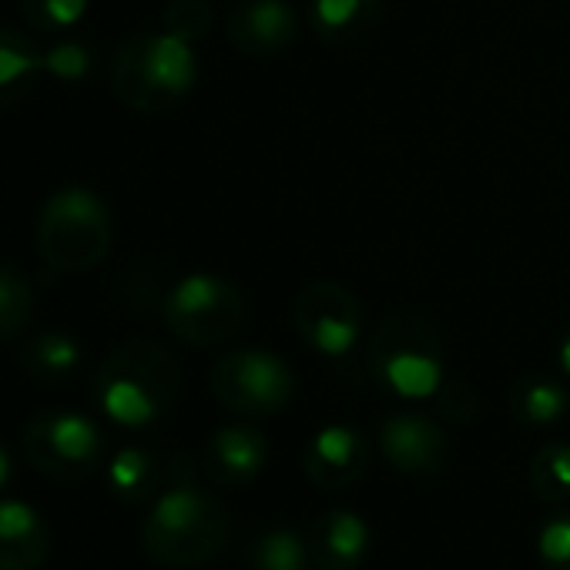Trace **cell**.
Returning a JSON list of instances; mask_svg holds the SVG:
<instances>
[{
  "label": "cell",
  "mask_w": 570,
  "mask_h": 570,
  "mask_svg": "<svg viewBox=\"0 0 570 570\" xmlns=\"http://www.w3.org/2000/svg\"><path fill=\"white\" fill-rule=\"evenodd\" d=\"M95 403L118 426H151L181 393V366L155 340H128L95 373Z\"/></svg>",
  "instance_id": "cell-1"
},
{
  "label": "cell",
  "mask_w": 570,
  "mask_h": 570,
  "mask_svg": "<svg viewBox=\"0 0 570 570\" xmlns=\"http://www.w3.org/2000/svg\"><path fill=\"white\" fill-rule=\"evenodd\" d=\"M232 537L225 503L191 483H168L141 523V547L148 560L168 570H195L215 560Z\"/></svg>",
  "instance_id": "cell-2"
},
{
  "label": "cell",
  "mask_w": 570,
  "mask_h": 570,
  "mask_svg": "<svg viewBox=\"0 0 570 570\" xmlns=\"http://www.w3.org/2000/svg\"><path fill=\"white\" fill-rule=\"evenodd\" d=\"M198 65L188 41L171 35H138L115 51L111 88L118 101L141 115H161L175 108L195 85Z\"/></svg>",
  "instance_id": "cell-3"
},
{
  "label": "cell",
  "mask_w": 570,
  "mask_h": 570,
  "mask_svg": "<svg viewBox=\"0 0 570 570\" xmlns=\"http://www.w3.org/2000/svg\"><path fill=\"white\" fill-rule=\"evenodd\" d=\"M115 242V222L105 198L85 185H65L48 195L38 215V252L55 272L95 268Z\"/></svg>",
  "instance_id": "cell-4"
},
{
  "label": "cell",
  "mask_w": 570,
  "mask_h": 570,
  "mask_svg": "<svg viewBox=\"0 0 570 570\" xmlns=\"http://www.w3.org/2000/svg\"><path fill=\"white\" fill-rule=\"evenodd\" d=\"M373 380L403 400L436 396L443 386V340L420 313L386 316L370 340Z\"/></svg>",
  "instance_id": "cell-5"
},
{
  "label": "cell",
  "mask_w": 570,
  "mask_h": 570,
  "mask_svg": "<svg viewBox=\"0 0 570 570\" xmlns=\"http://www.w3.org/2000/svg\"><path fill=\"white\" fill-rule=\"evenodd\" d=\"M161 320L168 333L188 346H218L242 330L245 299L232 282L195 272L171 285L161 303Z\"/></svg>",
  "instance_id": "cell-6"
},
{
  "label": "cell",
  "mask_w": 570,
  "mask_h": 570,
  "mask_svg": "<svg viewBox=\"0 0 570 570\" xmlns=\"http://www.w3.org/2000/svg\"><path fill=\"white\" fill-rule=\"evenodd\" d=\"M215 400L245 420L278 416L296 396V376L289 363L265 350H232L212 370Z\"/></svg>",
  "instance_id": "cell-7"
},
{
  "label": "cell",
  "mask_w": 570,
  "mask_h": 570,
  "mask_svg": "<svg viewBox=\"0 0 570 570\" xmlns=\"http://www.w3.org/2000/svg\"><path fill=\"white\" fill-rule=\"evenodd\" d=\"M24 456L51 480H88L105 456V436L85 413L45 410L24 426Z\"/></svg>",
  "instance_id": "cell-8"
},
{
  "label": "cell",
  "mask_w": 570,
  "mask_h": 570,
  "mask_svg": "<svg viewBox=\"0 0 570 570\" xmlns=\"http://www.w3.org/2000/svg\"><path fill=\"white\" fill-rule=\"evenodd\" d=\"M293 320L303 343L323 356H346L363 330V313L353 293L343 289L340 282H326V278L306 285L299 293L293 306Z\"/></svg>",
  "instance_id": "cell-9"
},
{
  "label": "cell",
  "mask_w": 570,
  "mask_h": 570,
  "mask_svg": "<svg viewBox=\"0 0 570 570\" xmlns=\"http://www.w3.org/2000/svg\"><path fill=\"white\" fill-rule=\"evenodd\" d=\"M450 440L443 426L423 413L403 410L380 423V453L403 476H436L443 470Z\"/></svg>",
  "instance_id": "cell-10"
},
{
  "label": "cell",
  "mask_w": 570,
  "mask_h": 570,
  "mask_svg": "<svg viewBox=\"0 0 570 570\" xmlns=\"http://www.w3.org/2000/svg\"><path fill=\"white\" fill-rule=\"evenodd\" d=\"M373 463V446L356 426H323L303 453V470L313 487L340 493L366 476Z\"/></svg>",
  "instance_id": "cell-11"
},
{
  "label": "cell",
  "mask_w": 570,
  "mask_h": 570,
  "mask_svg": "<svg viewBox=\"0 0 570 570\" xmlns=\"http://www.w3.org/2000/svg\"><path fill=\"white\" fill-rule=\"evenodd\" d=\"M225 35L245 58H272L299 35V18L289 0H242L228 14Z\"/></svg>",
  "instance_id": "cell-12"
},
{
  "label": "cell",
  "mask_w": 570,
  "mask_h": 570,
  "mask_svg": "<svg viewBox=\"0 0 570 570\" xmlns=\"http://www.w3.org/2000/svg\"><path fill=\"white\" fill-rule=\"evenodd\" d=\"M268 436L252 423H232L215 430L202 446V473L215 487H245L268 463Z\"/></svg>",
  "instance_id": "cell-13"
},
{
  "label": "cell",
  "mask_w": 570,
  "mask_h": 570,
  "mask_svg": "<svg viewBox=\"0 0 570 570\" xmlns=\"http://www.w3.org/2000/svg\"><path fill=\"white\" fill-rule=\"evenodd\" d=\"M306 540H309L316 570H360L373 547L370 523L356 510H346V507H333L320 513Z\"/></svg>",
  "instance_id": "cell-14"
},
{
  "label": "cell",
  "mask_w": 570,
  "mask_h": 570,
  "mask_svg": "<svg viewBox=\"0 0 570 570\" xmlns=\"http://www.w3.org/2000/svg\"><path fill=\"white\" fill-rule=\"evenodd\" d=\"M51 557L48 520L21 500H0V570H38Z\"/></svg>",
  "instance_id": "cell-15"
},
{
  "label": "cell",
  "mask_w": 570,
  "mask_h": 570,
  "mask_svg": "<svg viewBox=\"0 0 570 570\" xmlns=\"http://www.w3.org/2000/svg\"><path fill=\"white\" fill-rule=\"evenodd\" d=\"M383 0H309V28L320 41L346 48L376 35Z\"/></svg>",
  "instance_id": "cell-16"
},
{
  "label": "cell",
  "mask_w": 570,
  "mask_h": 570,
  "mask_svg": "<svg viewBox=\"0 0 570 570\" xmlns=\"http://www.w3.org/2000/svg\"><path fill=\"white\" fill-rule=\"evenodd\" d=\"M45 75V51L21 31L0 28V111L24 101Z\"/></svg>",
  "instance_id": "cell-17"
},
{
  "label": "cell",
  "mask_w": 570,
  "mask_h": 570,
  "mask_svg": "<svg viewBox=\"0 0 570 570\" xmlns=\"http://www.w3.org/2000/svg\"><path fill=\"white\" fill-rule=\"evenodd\" d=\"M567 410H570L567 386L557 383L553 376L530 373L510 386V413L523 426H553L567 416Z\"/></svg>",
  "instance_id": "cell-18"
},
{
  "label": "cell",
  "mask_w": 570,
  "mask_h": 570,
  "mask_svg": "<svg viewBox=\"0 0 570 570\" xmlns=\"http://www.w3.org/2000/svg\"><path fill=\"white\" fill-rule=\"evenodd\" d=\"M161 480H165V470H161L158 456L148 453V450H141V446L118 450L115 460H111V466H108V487H111V493L121 503H131V507L148 503L158 493Z\"/></svg>",
  "instance_id": "cell-19"
},
{
  "label": "cell",
  "mask_w": 570,
  "mask_h": 570,
  "mask_svg": "<svg viewBox=\"0 0 570 570\" xmlns=\"http://www.w3.org/2000/svg\"><path fill=\"white\" fill-rule=\"evenodd\" d=\"M245 570H313L309 540L293 527H265L245 550Z\"/></svg>",
  "instance_id": "cell-20"
},
{
  "label": "cell",
  "mask_w": 570,
  "mask_h": 570,
  "mask_svg": "<svg viewBox=\"0 0 570 570\" xmlns=\"http://www.w3.org/2000/svg\"><path fill=\"white\" fill-rule=\"evenodd\" d=\"M78 363H81V346L61 330H48L35 336L21 350V366L38 383H61L78 370Z\"/></svg>",
  "instance_id": "cell-21"
},
{
  "label": "cell",
  "mask_w": 570,
  "mask_h": 570,
  "mask_svg": "<svg viewBox=\"0 0 570 570\" xmlns=\"http://www.w3.org/2000/svg\"><path fill=\"white\" fill-rule=\"evenodd\" d=\"M35 320V289L18 265L0 262V343L18 340Z\"/></svg>",
  "instance_id": "cell-22"
},
{
  "label": "cell",
  "mask_w": 570,
  "mask_h": 570,
  "mask_svg": "<svg viewBox=\"0 0 570 570\" xmlns=\"http://www.w3.org/2000/svg\"><path fill=\"white\" fill-rule=\"evenodd\" d=\"M530 487L543 503L570 500V443L550 440L530 460Z\"/></svg>",
  "instance_id": "cell-23"
},
{
  "label": "cell",
  "mask_w": 570,
  "mask_h": 570,
  "mask_svg": "<svg viewBox=\"0 0 570 570\" xmlns=\"http://www.w3.org/2000/svg\"><path fill=\"white\" fill-rule=\"evenodd\" d=\"M91 0H21L24 21L41 35H61L71 31L85 14Z\"/></svg>",
  "instance_id": "cell-24"
},
{
  "label": "cell",
  "mask_w": 570,
  "mask_h": 570,
  "mask_svg": "<svg viewBox=\"0 0 570 570\" xmlns=\"http://www.w3.org/2000/svg\"><path fill=\"white\" fill-rule=\"evenodd\" d=\"M212 18H215L212 0H168V8L161 14V28H165V35L191 45L208 35Z\"/></svg>",
  "instance_id": "cell-25"
},
{
  "label": "cell",
  "mask_w": 570,
  "mask_h": 570,
  "mask_svg": "<svg viewBox=\"0 0 570 570\" xmlns=\"http://www.w3.org/2000/svg\"><path fill=\"white\" fill-rule=\"evenodd\" d=\"M537 557L543 570H570V510H557L540 523Z\"/></svg>",
  "instance_id": "cell-26"
},
{
  "label": "cell",
  "mask_w": 570,
  "mask_h": 570,
  "mask_svg": "<svg viewBox=\"0 0 570 570\" xmlns=\"http://www.w3.org/2000/svg\"><path fill=\"white\" fill-rule=\"evenodd\" d=\"M91 48L81 41H61L55 48L45 51V75L58 78V81H85L91 75Z\"/></svg>",
  "instance_id": "cell-27"
},
{
  "label": "cell",
  "mask_w": 570,
  "mask_h": 570,
  "mask_svg": "<svg viewBox=\"0 0 570 570\" xmlns=\"http://www.w3.org/2000/svg\"><path fill=\"white\" fill-rule=\"evenodd\" d=\"M476 410H480V400H476V390L466 380H450V383H443L436 390V413L446 423L466 426V423L476 420Z\"/></svg>",
  "instance_id": "cell-28"
},
{
  "label": "cell",
  "mask_w": 570,
  "mask_h": 570,
  "mask_svg": "<svg viewBox=\"0 0 570 570\" xmlns=\"http://www.w3.org/2000/svg\"><path fill=\"white\" fill-rule=\"evenodd\" d=\"M11 480H14V460H11V450L4 446V440H0V490H4Z\"/></svg>",
  "instance_id": "cell-29"
},
{
  "label": "cell",
  "mask_w": 570,
  "mask_h": 570,
  "mask_svg": "<svg viewBox=\"0 0 570 570\" xmlns=\"http://www.w3.org/2000/svg\"><path fill=\"white\" fill-rule=\"evenodd\" d=\"M560 370H563V376H567V383H570V330H567L563 340H560Z\"/></svg>",
  "instance_id": "cell-30"
}]
</instances>
